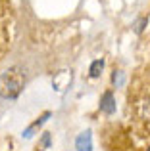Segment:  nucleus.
Returning a JSON list of instances; mask_svg holds the SVG:
<instances>
[{
	"label": "nucleus",
	"mask_w": 150,
	"mask_h": 151,
	"mask_svg": "<svg viewBox=\"0 0 150 151\" xmlns=\"http://www.w3.org/2000/svg\"><path fill=\"white\" fill-rule=\"evenodd\" d=\"M100 109L104 111V113H108V115H112L114 111H116V100H114L112 92L104 94V98H102V101H100Z\"/></svg>",
	"instance_id": "20e7f679"
},
{
	"label": "nucleus",
	"mask_w": 150,
	"mask_h": 151,
	"mask_svg": "<svg viewBox=\"0 0 150 151\" xmlns=\"http://www.w3.org/2000/svg\"><path fill=\"white\" fill-rule=\"evenodd\" d=\"M48 117H50V113H44V115H42V117L39 119L37 122H33V124H31L29 128H27L25 132H23V138H31V136H33V132H35V130H37L39 126H41V124H42V122H44V121H46V119H48Z\"/></svg>",
	"instance_id": "423d86ee"
},
{
	"label": "nucleus",
	"mask_w": 150,
	"mask_h": 151,
	"mask_svg": "<svg viewBox=\"0 0 150 151\" xmlns=\"http://www.w3.org/2000/svg\"><path fill=\"white\" fill-rule=\"evenodd\" d=\"M75 147H77V151H92V136H90V132H83L75 142Z\"/></svg>",
	"instance_id": "7ed1b4c3"
},
{
	"label": "nucleus",
	"mask_w": 150,
	"mask_h": 151,
	"mask_svg": "<svg viewBox=\"0 0 150 151\" xmlns=\"http://www.w3.org/2000/svg\"><path fill=\"white\" fill-rule=\"evenodd\" d=\"M102 67H104V63H102V59H96V61L90 65V77H98L102 71Z\"/></svg>",
	"instance_id": "0eeeda50"
},
{
	"label": "nucleus",
	"mask_w": 150,
	"mask_h": 151,
	"mask_svg": "<svg viewBox=\"0 0 150 151\" xmlns=\"http://www.w3.org/2000/svg\"><path fill=\"white\" fill-rule=\"evenodd\" d=\"M148 151H150V149H148Z\"/></svg>",
	"instance_id": "6e6552de"
},
{
	"label": "nucleus",
	"mask_w": 150,
	"mask_h": 151,
	"mask_svg": "<svg viewBox=\"0 0 150 151\" xmlns=\"http://www.w3.org/2000/svg\"><path fill=\"white\" fill-rule=\"evenodd\" d=\"M137 113L143 121H150V98H143L137 103Z\"/></svg>",
	"instance_id": "39448f33"
},
{
	"label": "nucleus",
	"mask_w": 150,
	"mask_h": 151,
	"mask_svg": "<svg viewBox=\"0 0 150 151\" xmlns=\"http://www.w3.org/2000/svg\"><path fill=\"white\" fill-rule=\"evenodd\" d=\"M23 82H25V75L19 67H12L6 73L0 75V96L12 100L15 98L23 88Z\"/></svg>",
	"instance_id": "f257e3e1"
},
{
	"label": "nucleus",
	"mask_w": 150,
	"mask_h": 151,
	"mask_svg": "<svg viewBox=\"0 0 150 151\" xmlns=\"http://www.w3.org/2000/svg\"><path fill=\"white\" fill-rule=\"evenodd\" d=\"M71 82V71H58L52 78V88L56 92H64Z\"/></svg>",
	"instance_id": "f03ea898"
}]
</instances>
